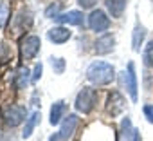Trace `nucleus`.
Segmentation results:
<instances>
[{
	"mask_svg": "<svg viewBox=\"0 0 153 141\" xmlns=\"http://www.w3.org/2000/svg\"><path fill=\"white\" fill-rule=\"evenodd\" d=\"M87 80L94 85H110L115 80V69L112 63L103 60L92 62L87 69Z\"/></svg>",
	"mask_w": 153,
	"mask_h": 141,
	"instance_id": "f257e3e1",
	"label": "nucleus"
},
{
	"mask_svg": "<svg viewBox=\"0 0 153 141\" xmlns=\"http://www.w3.org/2000/svg\"><path fill=\"white\" fill-rule=\"evenodd\" d=\"M96 103H97V91L92 89V87H83L78 92V96H76L74 107H76V110L81 112V114H90L94 110Z\"/></svg>",
	"mask_w": 153,
	"mask_h": 141,
	"instance_id": "f03ea898",
	"label": "nucleus"
},
{
	"mask_svg": "<svg viewBox=\"0 0 153 141\" xmlns=\"http://www.w3.org/2000/svg\"><path fill=\"white\" fill-rule=\"evenodd\" d=\"M2 118L4 121L7 123V127H18L22 125L24 121H27V109L24 105H16V103H11L4 109L2 112Z\"/></svg>",
	"mask_w": 153,
	"mask_h": 141,
	"instance_id": "7ed1b4c3",
	"label": "nucleus"
},
{
	"mask_svg": "<svg viewBox=\"0 0 153 141\" xmlns=\"http://www.w3.org/2000/svg\"><path fill=\"white\" fill-rule=\"evenodd\" d=\"M40 47H42V40H40V36H36V34H29V36H25V38H22V42H20V56H22V60H33V58H36V54L40 52Z\"/></svg>",
	"mask_w": 153,
	"mask_h": 141,
	"instance_id": "20e7f679",
	"label": "nucleus"
},
{
	"mask_svg": "<svg viewBox=\"0 0 153 141\" xmlns=\"http://www.w3.org/2000/svg\"><path fill=\"white\" fill-rule=\"evenodd\" d=\"M121 74H123V83L126 85V91H128L131 101L135 103L139 100V85H137V74H135V63L130 62L128 67H126V70L121 73Z\"/></svg>",
	"mask_w": 153,
	"mask_h": 141,
	"instance_id": "39448f33",
	"label": "nucleus"
},
{
	"mask_svg": "<svg viewBox=\"0 0 153 141\" xmlns=\"http://www.w3.org/2000/svg\"><path fill=\"white\" fill-rule=\"evenodd\" d=\"M124 109H126V100H124V96H123L119 91H112V92L108 94V98H106V112H108V116L115 118V116L123 114Z\"/></svg>",
	"mask_w": 153,
	"mask_h": 141,
	"instance_id": "423d86ee",
	"label": "nucleus"
},
{
	"mask_svg": "<svg viewBox=\"0 0 153 141\" xmlns=\"http://www.w3.org/2000/svg\"><path fill=\"white\" fill-rule=\"evenodd\" d=\"M88 27L96 33H105L108 31L110 27V18L106 16V13L103 9H94L90 15H88Z\"/></svg>",
	"mask_w": 153,
	"mask_h": 141,
	"instance_id": "0eeeda50",
	"label": "nucleus"
},
{
	"mask_svg": "<svg viewBox=\"0 0 153 141\" xmlns=\"http://www.w3.org/2000/svg\"><path fill=\"white\" fill-rule=\"evenodd\" d=\"M78 125H79L78 114H68V116H65V119H63L59 130L56 132V134H58V139H59V141H68V139L72 137V134L76 132V128H78Z\"/></svg>",
	"mask_w": 153,
	"mask_h": 141,
	"instance_id": "6e6552de",
	"label": "nucleus"
},
{
	"mask_svg": "<svg viewBox=\"0 0 153 141\" xmlns=\"http://www.w3.org/2000/svg\"><path fill=\"white\" fill-rule=\"evenodd\" d=\"M31 24H33V13H31L29 9H22V11L13 18V22H11V29H13L11 34L16 38L20 33H24L25 29H29Z\"/></svg>",
	"mask_w": 153,
	"mask_h": 141,
	"instance_id": "1a4fd4ad",
	"label": "nucleus"
},
{
	"mask_svg": "<svg viewBox=\"0 0 153 141\" xmlns=\"http://www.w3.org/2000/svg\"><path fill=\"white\" fill-rule=\"evenodd\" d=\"M114 47H115V36H114L112 33H103V34L94 42V51H96V54H101V56L112 52Z\"/></svg>",
	"mask_w": 153,
	"mask_h": 141,
	"instance_id": "9d476101",
	"label": "nucleus"
},
{
	"mask_svg": "<svg viewBox=\"0 0 153 141\" xmlns=\"http://www.w3.org/2000/svg\"><path fill=\"white\" fill-rule=\"evenodd\" d=\"M47 38L56 44V45H61L65 42H68L72 38V31L67 27V26H56V27H51L47 31Z\"/></svg>",
	"mask_w": 153,
	"mask_h": 141,
	"instance_id": "9b49d317",
	"label": "nucleus"
},
{
	"mask_svg": "<svg viewBox=\"0 0 153 141\" xmlns=\"http://www.w3.org/2000/svg\"><path fill=\"white\" fill-rule=\"evenodd\" d=\"M56 20L61 24V26H83L85 24V15L78 9H72L68 13H61L56 16Z\"/></svg>",
	"mask_w": 153,
	"mask_h": 141,
	"instance_id": "f8f14e48",
	"label": "nucleus"
},
{
	"mask_svg": "<svg viewBox=\"0 0 153 141\" xmlns=\"http://www.w3.org/2000/svg\"><path fill=\"white\" fill-rule=\"evenodd\" d=\"M65 112H67V103L63 100H58L52 103L51 107V114H49V123L51 125H59L61 119L65 118Z\"/></svg>",
	"mask_w": 153,
	"mask_h": 141,
	"instance_id": "ddd939ff",
	"label": "nucleus"
},
{
	"mask_svg": "<svg viewBox=\"0 0 153 141\" xmlns=\"http://www.w3.org/2000/svg\"><path fill=\"white\" fill-rule=\"evenodd\" d=\"M133 136H135V128L131 125V119L126 116V118H123V121L119 125L117 141H133Z\"/></svg>",
	"mask_w": 153,
	"mask_h": 141,
	"instance_id": "4468645a",
	"label": "nucleus"
},
{
	"mask_svg": "<svg viewBox=\"0 0 153 141\" xmlns=\"http://www.w3.org/2000/svg\"><path fill=\"white\" fill-rule=\"evenodd\" d=\"M31 78H33V73H31V70H29L27 67H20V69L16 70L15 78H13V83H15L16 89H27L29 82H33Z\"/></svg>",
	"mask_w": 153,
	"mask_h": 141,
	"instance_id": "2eb2a0df",
	"label": "nucleus"
},
{
	"mask_svg": "<svg viewBox=\"0 0 153 141\" xmlns=\"http://www.w3.org/2000/svg\"><path fill=\"white\" fill-rule=\"evenodd\" d=\"M144 38H146V27L140 22H137L135 27H133V34H131V47H133L135 52L140 51V45H142Z\"/></svg>",
	"mask_w": 153,
	"mask_h": 141,
	"instance_id": "dca6fc26",
	"label": "nucleus"
},
{
	"mask_svg": "<svg viewBox=\"0 0 153 141\" xmlns=\"http://www.w3.org/2000/svg\"><path fill=\"white\" fill-rule=\"evenodd\" d=\"M105 4H106L110 16H114V18H121L126 9V0H106Z\"/></svg>",
	"mask_w": 153,
	"mask_h": 141,
	"instance_id": "f3484780",
	"label": "nucleus"
},
{
	"mask_svg": "<svg viewBox=\"0 0 153 141\" xmlns=\"http://www.w3.org/2000/svg\"><path fill=\"white\" fill-rule=\"evenodd\" d=\"M40 118H42L40 110H34V112H33V114L27 118V121H25V127H24V132H22V137H24V139H29V137L33 136V132H34V128H36L38 121H40Z\"/></svg>",
	"mask_w": 153,
	"mask_h": 141,
	"instance_id": "a211bd4d",
	"label": "nucleus"
},
{
	"mask_svg": "<svg viewBox=\"0 0 153 141\" xmlns=\"http://www.w3.org/2000/svg\"><path fill=\"white\" fill-rule=\"evenodd\" d=\"M142 60L146 67H153V40H149L142 51Z\"/></svg>",
	"mask_w": 153,
	"mask_h": 141,
	"instance_id": "6ab92c4d",
	"label": "nucleus"
},
{
	"mask_svg": "<svg viewBox=\"0 0 153 141\" xmlns=\"http://www.w3.org/2000/svg\"><path fill=\"white\" fill-rule=\"evenodd\" d=\"M49 60H51L52 70H54L56 74H63V73H65V67H67V63H65V60H63V58H58V56L54 58V56H51Z\"/></svg>",
	"mask_w": 153,
	"mask_h": 141,
	"instance_id": "aec40b11",
	"label": "nucleus"
},
{
	"mask_svg": "<svg viewBox=\"0 0 153 141\" xmlns=\"http://www.w3.org/2000/svg\"><path fill=\"white\" fill-rule=\"evenodd\" d=\"M11 60V49L6 42H0V67L6 65Z\"/></svg>",
	"mask_w": 153,
	"mask_h": 141,
	"instance_id": "412c9836",
	"label": "nucleus"
},
{
	"mask_svg": "<svg viewBox=\"0 0 153 141\" xmlns=\"http://www.w3.org/2000/svg\"><path fill=\"white\" fill-rule=\"evenodd\" d=\"M59 11H61V2H52L45 9V18H56L58 15H61Z\"/></svg>",
	"mask_w": 153,
	"mask_h": 141,
	"instance_id": "4be33fe9",
	"label": "nucleus"
},
{
	"mask_svg": "<svg viewBox=\"0 0 153 141\" xmlns=\"http://www.w3.org/2000/svg\"><path fill=\"white\" fill-rule=\"evenodd\" d=\"M7 20H9V8L6 4H2V6H0V29L6 27Z\"/></svg>",
	"mask_w": 153,
	"mask_h": 141,
	"instance_id": "5701e85b",
	"label": "nucleus"
},
{
	"mask_svg": "<svg viewBox=\"0 0 153 141\" xmlns=\"http://www.w3.org/2000/svg\"><path fill=\"white\" fill-rule=\"evenodd\" d=\"M42 73H43V65H42V63H36L34 69H33V78H31L33 83H36V82L42 78Z\"/></svg>",
	"mask_w": 153,
	"mask_h": 141,
	"instance_id": "b1692460",
	"label": "nucleus"
},
{
	"mask_svg": "<svg viewBox=\"0 0 153 141\" xmlns=\"http://www.w3.org/2000/svg\"><path fill=\"white\" fill-rule=\"evenodd\" d=\"M142 112H144V118L148 119V123H153V105H144Z\"/></svg>",
	"mask_w": 153,
	"mask_h": 141,
	"instance_id": "393cba45",
	"label": "nucleus"
},
{
	"mask_svg": "<svg viewBox=\"0 0 153 141\" xmlns=\"http://www.w3.org/2000/svg\"><path fill=\"white\" fill-rule=\"evenodd\" d=\"M96 2H97V0H78V4H79L83 9H92V8L96 6Z\"/></svg>",
	"mask_w": 153,
	"mask_h": 141,
	"instance_id": "a878e982",
	"label": "nucleus"
},
{
	"mask_svg": "<svg viewBox=\"0 0 153 141\" xmlns=\"http://www.w3.org/2000/svg\"><path fill=\"white\" fill-rule=\"evenodd\" d=\"M133 141H140V134H139V130L135 128V136H133Z\"/></svg>",
	"mask_w": 153,
	"mask_h": 141,
	"instance_id": "bb28decb",
	"label": "nucleus"
},
{
	"mask_svg": "<svg viewBox=\"0 0 153 141\" xmlns=\"http://www.w3.org/2000/svg\"><path fill=\"white\" fill-rule=\"evenodd\" d=\"M0 6H2V2H0Z\"/></svg>",
	"mask_w": 153,
	"mask_h": 141,
	"instance_id": "cd10ccee",
	"label": "nucleus"
}]
</instances>
